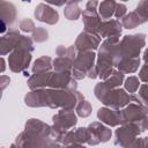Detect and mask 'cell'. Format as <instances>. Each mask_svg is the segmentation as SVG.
Masks as SVG:
<instances>
[{"label":"cell","instance_id":"1","mask_svg":"<svg viewBox=\"0 0 148 148\" xmlns=\"http://www.w3.org/2000/svg\"><path fill=\"white\" fill-rule=\"evenodd\" d=\"M84 101L81 92L68 91L62 89H36L28 92L24 97V102L28 106L40 108L49 106L52 109H61L66 111H74L77 109L80 103Z\"/></svg>","mask_w":148,"mask_h":148},{"label":"cell","instance_id":"2","mask_svg":"<svg viewBox=\"0 0 148 148\" xmlns=\"http://www.w3.org/2000/svg\"><path fill=\"white\" fill-rule=\"evenodd\" d=\"M95 96L106 106H110L111 109L119 110L121 108H125L132 102L141 103L138 96H134L132 94H127L125 89L116 88L111 89L105 86L104 82H99L95 86L94 89Z\"/></svg>","mask_w":148,"mask_h":148},{"label":"cell","instance_id":"3","mask_svg":"<svg viewBox=\"0 0 148 148\" xmlns=\"http://www.w3.org/2000/svg\"><path fill=\"white\" fill-rule=\"evenodd\" d=\"M1 54L5 56L8 52L15 50H27L29 52L34 51V42L30 37L20 35L16 29H10L8 34L1 37Z\"/></svg>","mask_w":148,"mask_h":148},{"label":"cell","instance_id":"4","mask_svg":"<svg viewBox=\"0 0 148 148\" xmlns=\"http://www.w3.org/2000/svg\"><path fill=\"white\" fill-rule=\"evenodd\" d=\"M52 120H53V125H52L53 140H56V142L58 143L61 142L65 133L71 131V128H73L77 123L76 114L73 111H66V110H60L58 113H56L52 117Z\"/></svg>","mask_w":148,"mask_h":148},{"label":"cell","instance_id":"5","mask_svg":"<svg viewBox=\"0 0 148 148\" xmlns=\"http://www.w3.org/2000/svg\"><path fill=\"white\" fill-rule=\"evenodd\" d=\"M146 44V35L145 34H135V35H126L119 42L120 56L123 58H139V54L142 47Z\"/></svg>","mask_w":148,"mask_h":148},{"label":"cell","instance_id":"6","mask_svg":"<svg viewBox=\"0 0 148 148\" xmlns=\"http://www.w3.org/2000/svg\"><path fill=\"white\" fill-rule=\"evenodd\" d=\"M140 133H141V128L139 123L123 124L120 127L116 130L114 145L120 146L123 148H127L136 139V136L140 135Z\"/></svg>","mask_w":148,"mask_h":148},{"label":"cell","instance_id":"7","mask_svg":"<svg viewBox=\"0 0 148 148\" xmlns=\"http://www.w3.org/2000/svg\"><path fill=\"white\" fill-rule=\"evenodd\" d=\"M95 59L96 54L94 53V51L79 52L72 69V76L75 80H82L84 76H87L88 71L96 65Z\"/></svg>","mask_w":148,"mask_h":148},{"label":"cell","instance_id":"8","mask_svg":"<svg viewBox=\"0 0 148 148\" xmlns=\"http://www.w3.org/2000/svg\"><path fill=\"white\" fill-rule=\"evenodd\" d=\"M148 116V106H145L141 103L132 102L120 110V120L123 124L128 123H139Z\"/></svg>","mask_w":148,"mask_h":148},{"label":"cell","instance_id":"9","mask_svg":"<svg viewBox=\"0 0 148 148\" xmlns=\"http://www.w3.org/2000/svg\"><path fill=\"white\" fill-rule=\"evenodd\" d=\"M15 143L20 148H50L53 143V139L36 134H30L23 131L16 138Z\"/></svg>","mask_w":148,"mask_h":148},{"label":"cell","instance_id":"10","mask_svg":"<svg viewBox=\"0 0 148 148\" xmlns=\"http://www.w3.org/2000/svg\"><path fill=\"white\" fill-rule=\"evenodd\" d=\"M47 87L51 89H62L68 91H76L77 83L71 73L50 72Z\"/></svg>","mask_w":148,"mask_h":148},{"label":"cell","instance_id":"11","mask_svg":"<svg viewBox=\"0 0 148 148\" xmlns=\"http://www.w3.org/2000/svg\"><path fill=\"white\" fill-rule=\"evenodd\" d=\"M30 61H31V52L27 50H21V49L15 50L8 57L9 68L15 73L25 72Z\"/></svg>","mask_w":148,"mask_h":148},{"label":"cell","instance_id":"12","mask_svg":"<svg viewBox=\"0 0 148 148\" xmlns=\"http://www.w3.org/2000/svg\"><path fill=\"white\" fill-rule=\"evenodd\" d=\"M101 45V37L99 35L90 31L83 30L75 40V47L79 52H87V51H94L98 49Z\"/></svg>","mask_w":148,"mask_h":148},{"label":"cell","instance_id":"13","mask_svg":"<svg viewBox=\"0 0 148 148\" xmlns=\"http://www.w3.org/2000/svg\"><path fill=\"white\" fill-rule=\"evenodd\" d=\"M88 131L90 134V139L88 142L89 146H96L101 142H108L112 135L111 130L99 121H94L89 124Z\"/></svg>","mask_w":148,"mask_h":148},{"label":"cell","instance_id":"14","mask_svg":"<svg viewBox=\"0 0 148 148\" xmlns=\"http://www.w3.org/2000/svg\"><path fill=\"white\" fill-rule=\"evenodd\" d=\"M89 139H90V134H89L88 127H79V128H74L66 132L60 143L64 146H68L72 143L83 145V143H88Z\"/></svg>","mask_w":148,"mask_h":148},{"label":"cell","instance_id":"15","mask_svg":"<svg viewBox=\"0 0 148 148\" xmlns=\"http://www.w3.org/2000/svg\"><path fill=\"white\" fill-rule=\"evenodd\" d=\"M34 14L38 21L47 24H56L59 21V13L47 3H38Z\"/></svg>","mask_w":148,"mask_h":148},{"label":"cell","instance_id":"16","mask_svg":"<svg viewBox=\"0 0 148 148\" xmlns=\"http://www.w3.org/2000/svg\"><path fill=\"white\" fill-rule=\"evenodd\" d=\"M0 17H1V32H5L7 27H12L16 21L15 6L7 1H0Z\"/></svg>","mask_w":148,"mask_h":148},{"label":"cell","instance_id":"17","mask_svg":"<svg viewBox=\"0 0 148 148\" xmlns=\"http://www.w3.org/2000/svg\"><path fill=\"white\" fill-rule=\"evenodd\" d=\"M24 131L30 134H36L45 138H52L53 139V132H52V126L43 123L39 119H29L25 123Z\"/></svg>","mask_w":148,"mask_h":148},{"label":"cell","instance_id":"18","mask_svg":"<svg viewBox=\"0 0 148 148\" xmlns=\"http://www.w3.org/2000/svg\"><path fill=\"white\" fill-rule=\"evenodd\" d=\"M82 21H83L86 31L95 32L98 35V30H99V27L102 24V20H101V16H99L97 10L84 9L82 12Z\"/></svg>","mask_w":148,"mask_h":148},{"label":"cell","instance_id":"19","mask_svg":"<svg viewBox=\"0 0 148 148\" xmlns=\"http://www.w3.org/2000/svg\"><path fill=\"white\" fill-rule=\"evenodd\" d=\"M97 118L101 120V123L106 124L108 126L114 127L118 125H121L120 120V110L109 109V108H101L97 112Z\"/></svg>","mask_w":148,"mask_h":148},{"label":"cell","instance_id":"20","mask_svg":"<svg viewBox=\"0 0 148 148\" xmlns=\"http://www.w3.org/2000/svg\"><path fill=\"white\" fill-rule=\"evenodd\" d=\"M121 23L118 20H108L102 22L98 35L99 37L104 38H112V37H120L121 35Z\"/></svg>","mask_w":148,"mask_h":148},{"label":"cell","instance_id":"21","mask_svg":"<svg viewBox=\"0 0 148 148\" xmlns=\"http://www.w3.org/2000/svg\"><path fill=\"white\" fill-rule=\"evenodd\" d=\"M140 66V59L139 58H123L117 65L118 71L121 73H134L138 71Z\"/></svg>","mask_w":148,"mask_h":148},{"label":"cell","instance_id":"22","mask_svg":"<svg viewBox=\"0 0 148 148\" xmlns=\"http://www.w3.org/2000/svg\"><path fill=\"white\" fill-rule=\"evenodd\" d=\"M142 23H145V20L135 10L126 14L121 18V25L126 29H134V28H136L138 25H140Z\"/></svg>","mask_w":148,"mask_h":148},{"label":"cell","instance_id":"23","mask_svg":"<svg viewBox=\"0 0 148 148\" xmlns=\"http://www.w3.org/2000/svg\"><path fill=\"white\" fill-rule=\"evenodd\" d=\"M116 6H117V2L113 1V0H106V1L99 2V5H98V14H99V16L108 21L109 18H111L112 15H114Z\"/></svg>","mask_w":148,"mask_h":148},{"label":"cell","instance_id":"24","mask_svg":"<svg viewBox=\"0 0 148 148\" xmlns=\"http://www.w3.org/2000/svg\"><path fill=\"white\" fill-rule=\"evenodd\" d=\"M53 67H54V72H59V73H71L72 74V69L74 66V62L65 57H57L53 60Z\"/></svg>","mask_w":148,"mask_h":148},{"label":"cell","instance_id":"25","mask_svg":"<svg viewBox=\"0 0 148 148\" xmlns=\"http://www.w3.org/2000/svg\"><path fill=\"white\" fill-rule=\"evenodd\" d=\"M64 15L67 20L71 21H75L80 17V15H82V12L79 7V2L77 1H67L65 9H64Z\"/></svg>","mask_w":148,"mask_h":148},{"label":"cell","instance_id":"26","mask_svg":"<svg viewBox=\"0 0 148 148\" xmlns=\"http://www.w3.org/2000/svg\"><path fill=\"white\" fill-rule=\"evenodd\" d=\"M52 59L50 57H40L38 58L34 66H32V73L36 74V73H45V72H51V68H52Z\"/></svg>","mask_w":148,"mask_h":148},{"label":"cell","instance_id":"27","mask_svg":"<svg viewBox=\"0 0 148 148\" xmlns=\"http://www.w3.org/2000/svg\"><path fill=\"white\" fill-rule=\"evenodd\" d=\"M105 83L106 87L111 88V89H116L119 88L120 84L124 82V73H121L120 71H113V73L111 74V76L109 79H106L105 81H103Z\"/></svg>","mask_w":148,"mask_h":148},{"label":"cell","instance_id":"28","mask_svg":"<svg viewBox=\"0 0 148 148\" xmlns=\"http://www.w3.org/2000/svg\"><path fill=\"white\" fill-rule=\"evenodd\" d=\"M139 86H140V82H139V79L136 76H130L125 80L124 82V87H125V90H127L128 92L133 94L138 89H139Z\"/></svg>","mask_w":148,"mask_h":148},{"label":"cell","instance_id":"29","mask_svg":"<svg viewBox=\"0 0 148 148\" xmlns=\"http://www.w3.org/2000/svg\"><path fill=\"white\" fill-rule=\"evenodd\" d=\"M49 38V32L45 28L37 27L36 30L32 32V39L37 43H43Z\"/></svg>","mask_w":148,"mask_h":148},{"label":"cell","instance_id":"30","mask_svg":"<svg viewBox=\"0 0 148 148\" xmlns=\"http://www.w3.org/2000/svg\"><path fill=\"white\" fill-rule=\"evenodd\" d=\"M76 112H77V116H80V117H82V118H86V117L90 116V113H91V105H90V103L84 99V101H83L82 103H80V105L77 106Z\"/></svg>","mask_w":148,"mask_h":148},{"label":"cell","instance_id":"31","mask_svg":"<svg viewBox=\"0 0 148 148\" xmlns=\"http://www.w3.org/2000/svg\"><path fill=\"white\" fill-rule=\"evenodd\" d=\"M135 12L145 20V22L148 21V0L140 1L135 8Z\"/></svg>","mask_w":148,"mask_h":148},{"label":"cell","instance_id":"32","mask_svg":"<svg viewBox=\"0 0 148 148\" xmlns=\"http://www.w3.org/2000/svg\"><path fill=\"white\" fill-rule=\"evenodd\" d=\"M18 27H20V29H21L22 31H24V32H34V31L36 30V25H35V23L32 22V20L27 18V17L20 21Z\"/></svg>","mask_w":148,"mask_h":148},{"label":"cell","instance_id":"33","mask_svg":"<svg viewBox=\"0 0 148 148\" xmlns=\"http://www.w3.org/2000/svg\"><path fill=\"white\" fill-rule=\"evenodd\" d=\"M138 97L141 102V104H143L145 106H148V84L145 83L139 88V92H138Z\"/></svg>","mask_w":148,"mask_h":148},{"label":"cell","instance_id":"34","mask_svg":"<svg viewBox=\"0 0 148 148\" xmlns=\"http://www.w3.org/2000/svg\"><path fill=\"white\" fill-rule=\"evenodd\" d=\"M126 5L121 3V2H117V6H116V12H114V16L117 18H123L125 15H126Z\"/></svg>","mask_w":148,"mask_h":148},{"label":"cell","instance_id":"35","mask_svg":"<svg viewBox=\"0 0 148 148\" xmlns=\"http://www.w3.org/2000/svg\"><path fill=\"white\" fill-rule=\"evenodd\" d=\"M139 79L148 84V65H143L139 72Z\"/></svg>","mask_w":148,"mask_h":148},{"label":"cell","instance_id":"36","mask_svg":"<svg viewBox=\"0 0 148 148\" xmlns=\"http://www.w3.org/2000/svg\"><path fill=\"white\" fill-rule=\"evenodd\" d=\"M98 5H99V2H97V1H95V0H90V1L87 2L86 9H87V10H97Z\"/></svg>","mask_w":148,"mask_h":148},{"label":"cell","instance_id":"37","mask_svg":"<svg viewBox=\"0 0 148 148\" xmlns=\"http://www.w3.org/2000/svg\"><path fill=\"white\" fill-rule=\"evenodd\" d=\"M87 76H88V77H90V79H96V77H98V71H97L96 65H95L91 69H89V71H88Z\"/></svg>","mask_w":148,"mask_h":148},{"label":"cell","instance_id":"38","mask_svg":"<svg viewBox=\"0 0 148 148\" xmlns=\"http://www.w3.org/2000/svg\"><path fill=\"white\" fill-rule=\"evenodd\" d=\"M139 125H140V128H141V132H145L148 130V116L142 119L141 121H139Z\"/></svg>","mask_w":148,"mask_h":148},{"label":"cell","instance_id":"39","mask_svg":"<svg viewBox=\"0 0 148 148\" xmlns=\"http://www.w3.org/2000/svg\"><path fill=\"white\" fill-rule=\"evenodd\" d=\"M65 148H87V147L84 145H81V143H72V145L65 146Z\"/></svg>","mask_w":148,"mask_h":148},{"label":"cell","instance_id":"40","mask_svg":"<svg viewBox=\"0 0 148 148\" xmlns=\"http://www.w3.org/2000/svg\"><path fill=\"white\" fill-rule=\"evenodd\" d=\"M50 148H62V147L60 146V143H58V142H53L52 146H51Z\"/></svg>","mask_w":148,"mask_h":148},{"label":"cell","instance_id":"41","mask_svg":"<svg viewBox=\"0 0 148 148\" xmlns=\"http://www.w3.org/2000/svg\"><path fill=\"white\" fill-rule=\"evenodd\" d=\"M10 148H20V147H18V146H17L16 143H13V145L10 146Z\"/></svg>","mask_w":148,"mask_h":148},{"label":"cell","instance_id":"42","mask_svg":"<svg viewBox=\"0 0 148 148\" xmlns=\"http://www.w3.org/2000/svg\"><path fill=\"white\" fill-rule=\"evenodd\" d=\"M147 148H148V145H147Z\"/></svg>","mask_w":148,"mask_h":148}]
</instances>
